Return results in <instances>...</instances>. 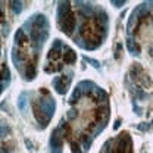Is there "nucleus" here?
I'll return each mask as SVG.
<instances>
[{
    "label": "nucleus",
    "instance_id": "1",
    "mask_svg": "<svg viewBox=\"0 0 153 153\" xmlns=\"http://www.w3.org/2000/svg\"><path fill=\"white\" fill-rule=\"evenodd\" d=\"M62 146H63L62 127H57L50 135V150L52 153H62Z\"/></svg>",
    "mask_w": 153,
    "mask_h": 153
},
{
    "label": "nucleus",
    "instance_id": "2",
    "mask_svg": "<svg viewBox=\"0 0 153 153\" xmlns=\"http://www.w3.org/2000/svg\"><path fill=\"white\" fill-rule=\"evenodd\" d=\"M116 147H115V153H133L131 149V138L128 137V134H121L116 140Z\"/></svg>",
    "mask_w": 153,
    "mask_h": 153
},
{
    "label": "nucleus",
    "instance_id": "3",
    "mask_svg": "<svg viewBox=\"0 0 153 153\" xmlns=\"http://www.w3.org/2000/svg\"><path fill=\"white\" fill-rule=\"evenodd\" d=\"M75 22H76V18H75V15H74L72 12H69L68 15H65V18L59 22L62 33H65V34L71 36V34H72V31L75 30Z\"/></svg>",
    "mask_w": 153,
    "mask_h": 153
},
{
    "label": "nucleus",
    "instance_id": "4",
    "mask_svg": "<svg viewBox=\"0 0 153 153\" xmlns=\"http://www.w3.org/2000/svg\"><path fill=\"white\" fill-rule=\"evenodd\" d=\"M40 108L43 109V112L46 114V116L49 119H52V116L55 114V109H56V105H55V100L53 99H40Z\"/></svg>",
    "mask_w": 153,
    "mask_h": 153
},
{
    "label": "nucleus",
    "instance_id": "5",
    "mask_svg": "<svg viewBox=\"0 0 153 153\" xmlns=\"http://www.w3.org/2000/svg\"><path fill=\"white\" fill-rule=\"evenodd\" d=\"M33 111H34V116H36L37 122L43 127V128H46V127H47V124L50 122V119L46 116V114L43 112V109L40 108V105H38V103H33Z\"/></svg>",
    "mask_w": 153,
    "mask_h": 153
},
{
    "label": "nucleus",
    "instance_id": "6",
    "mask_svg": "<svg viewBox=\"0 0 153 153\" xmlns=\"http://www.w3.org/2000/svg\"><path fill=\"white\" fill-rule=\"evenodd\" d=\"M62 50H63V44H62V41L60 40H55V43H53V47L50 49V52H49V59H53V60H56L59 57L62 56L60 53H62Z\"/></svg>",
    "mask_w": 153,
    "mask_h": 153
},
{
    "label": "nucleus",
    "instance_id": "7",
    "mask_svg": "<svg viewBox=\"0 0 153 153\" xmlns=\"http://www.w3.org/2000/svg\"><path fill=\"white\" fill-rule=\"evenodd\" d=\"M53 85L56 88V91L59 94H65L66 93V87H68V82H65V76H56L53 79Z\"/></svg>",
    "mask_w": 153,
    "mask_h": 153
},
{
    "label": "nucleus",
    "instance_id": "8",
    "mask_svg": "<svg viewBox=\"0 0 153 153\" xmlns=\"http://www.w3.org/2000/svg\"><path fill=\"white\" fill-rule=\"evenodd\" d=\"M12 60H13V65L21 69V72H22V65H25V57L22 55V52H19L16 49H13V53H12Z\"/></svg>",
    "mask_w": 153,
    "mask_h": 153
},
{
    "label": "nucleus",
    "instance_id": "9",
    "mask_svg": "<svg viewBox=\"0 0 153 153\" xmlns=\"http://www.w3.org/2000/svg\"><path fill=\"white\" fill-rule=\"evenodd\" d=\"M71 12V3L69 1H63L60 3V6L57 7V22H60L65 18V15H68Z\"/></svg>",
    "mask_w": 153,
    "mask_h": 153
},
{
    "label": "nucleus",
    "instance_id": "10",
    "mask_svg": "<svg viewBox=\"0 0 153 153\" xmlns=\"http://www.w3.org/2000/svg\"><path fill=\"white\" fill-rule=\"evenodd\" d=\"M127 49L130 50L131 55H135V56L140 55V46H138V43L134 38H131V37L127 38Z\"/></svg>",
    "mask_w": 153,
    "mask_h": 153
},
{
    "label": "nucleus",
    "instance_id": "11",
    "mask_svg": "<svg viewBox=\"0 0 153 153\" xmlns=\"http://www.w3.org/2000/svg\"><path fill=\"white\" fill-rule=\"evenodd\" d=\"M63 52H66V53H63V60H65V63H74L76 60V53L72 50V49L63 46Z\"/></svg>",
    "mask_w": 153,
    "mask_h": 153
},
{
    "label": "nucleus",
    "instance_id": "12",
    "mask_svg": "<svg viewBox=\"0 0 153 153\" xmlns=\"http://www.w3.org/2000/svg\"><path fill=\"white\" fill-rule=\"evenodd\" d=\"M22 74L25 75V79H34V78H36V74H37L36 65H33V63H25V71H24Z\"/></svg>",
    "mask_w": 153,
    "mask_h": 153
},
{
    "label": "nucleus",
    "instance_id": "13",
    "mask_svg": "<svg viewBox=\"0 0 153 153\" xmlns=\"http://www.w3.org/2000/svg\"><path fill=\"white\" fill-rule=\"evenodd\" d=\"M79 141L82 143V153L88 152L90 150V146H91V141H93V137L88 135V134H82L79 137Z\"/></svg>",
    "mask_w": 153,
    "mask_h": 153
},
{
    "label": "nucleus",
    "instance_id": "14",
    "mask_svg": "<svg viewBox=\"0 0 153 153\" xmlns=\"http://www.w3.org/2000/svg\"><path fill=\"white\" fill-rule=\"evenodd\" d=\"M28 94L27 93H21L18 97V109L21 112H25L27 111V105H28V100H27Z\"/></svg>",
    "mask_w": 153,
    "mask_h": 153
},
{
    "label": "nucleus",
    "instance_id": "15",
    "mask_svg": "<svg viewBox=\"0 0 153 153\" xmlns=\"http://www.w3.org/2000/svg\"><path fill=\"white\" fill-rule=\"evenodd\" d=\"M15 41H16L18 44H24V43L28 41V37L25 36V31H24L22 28H19L18 31H16V34H15Z\"/></svg>",
    "mask_w": 153,
    "mask_h": 153
},
{
    "label": "nucleus",
    "instance_id": "16",
    "mask_svg": "<svg viewBox=\"0 0 153 153\" xmlns=\"http://www.w3.org/2000/svg\"><path fill=\"white\" fill-rule=\"evenodd\" d=\"M81 96H82V91H81V88L76 85L75 88H74V91H72V96H71V99H69V103L71 105H75L76 102L81 99Z\"/></svg>",
    "mask_w": 153,
    "mask_h": 153
},
{
    "label": "nucleus",
    "instance_id": "17",
    "mask_svg": "<svg viewBox=\"0 0 153 153\" xmlns=\"http://www.w3.org/2000/svg\"><path fill=\"white\" fill-rule=\"evenodd\" d=\"M9 4H10V9H12V12H13L15 15H19V13L22 12V1L13 0V1H9Z\"/></svg>",
    "mask_w": 153,
    "mask_h": 153
},
{
    "label": "nucleus",
    "instance_id": "18",
    "mask_svg": "<svg viewBox=\"0 0 153 153\" xmlns=\"http://www.w3.org/2000/svg\"><path fill=\"white\" fill-rule=\"evenodd\" d=\"M0 79H1V82H9V79H10V72H9V68L6 66V63L1 66V76H0Z\"/></svg>",
    "mask_w": 153,
    "mask_h": 153
},
{
    "label": "nucleus",
    "instance_id": "19",
    "mask_svg": "<svg viewBox=\"0 0 153 153\" xmlns=\"http://www.w3.org/2000/svg\"><path fill=\"white\" fill-rule=\"evenodd\" d=\"M9 133H10V128L7 125H0V140H3Z\"/></svg>",
    "mask_w": 153,
    "mask_h": 153
},
{
    "label": "nucleus",
    "instance_id": "20",
    "mask_svg": "<svg viewBox=\"0 0 153 153\" xmlns=\"http://www.w3.org/2000/svg\"><path fill=\"white\" fill-rule=\"evenodd\" d=\"M84 60L87 62V63H90V65H93L94 68H100V62L99 60H96V59H91V57H88V56H84Z\"/></svg>",
    "mask_w": 153,
    "mask_h": 153
},
{
    "label": "nucleus",
    "instance_id": "21",
    "mask_svg": "<svg viewBox=\"0 0 153 153\" xmlns=\"http://www.w3.org/2000/svg\"><path fill=\"white\" fill-rule=\"evenodd\" d=\"M137 128H138L140 131L146 133V131H149V130H150V122H141V124H138V125H137Z\"/></svg>",
    "mask_w": 153,
    "mask_h": 153
},
{
    "label": "nucleus",
    "instance_id": "22",
    "mask_svg": "<svg viewBox=\"0 0 153 153\" xmlns=\"http://www.w3.org/2000/svg\"><path fill=\"white\" fill-rule=\"evenodd\" d=\"M71 152L72 153H82L81 147H79V144H78L76 141H71Z\"/></svg>",
    "mask_w": 153,
    "mask_h": 153
},
{
    "label": "nucleus",
    "instance_id": "23",
    "mask_svg": "<svg viewBox=\"0 0 153 153\" xmlns=\"http://www.w3.org/2000/svg\"><path fill=\"white\" fill-rule=\"evenodd\" d=\"M66 115H68V119H71V121H72V119H75V118H76V115H78V111H76V109H69Z\"/></svg>",
    "mask_w": 153,
    "mask_h": 153
},
{
    "label": "nucleus",
    "instance_id": "24",
    "mask_svg": "<svg viewBox=\"0 0 153 153\" xmlns=\"http://www.w3.org/2000/svg\"><path fill=\"white\" fill-rule=\"evenodd\" d=\"M7 34H9V25H7V24H3V30H1V36H3V37H7Z\"/></svg>",
    "mask_w": 153,
    "mask_h": 153
},
{
    "label": "nucleus",
    "instance_id": "25",
    "mask_svg": "<svg viewBox=\"0 0 153 153\" xmlns=\"http://www.w3.org/2000/svg\"><path fill=\"white\" fill-rule=\"evenodd\" d=\"M121 49H122V44L118 43V44H116V52H115V57H116V59H119V56H121Z\"/></svg>",
    "mask_w": 153,
    "mask_h": 153
},
{
    "label": "nucleus",
    "instance_id": "26",
    "mask_svg": "<svg viewBox=\"0 0 153 153\" xmlns=\"http://www.w3.org/2000/svg\"><path fill=\"white\" fill-rule=\"evenodd\" d=\"M111 3H112L114 6H116V7H121V6H124V4H125V1H124V0H112Z\"/></svg>",
    "mask_w": 153,
    "mask_h": 153
},
{
    "label": "nucleus",
    "instance_id": "27",
    "mask_svg": "<svg viewBox=\"0 0 153 153\" xmlns=\"http://www.w3.org/2000/svg\"><path fill=\"white\" fill-rule=\"evenodd\" d=\"M25 146H27V149H28V150H33V149H34V144H33L28 138H25Z\"/></svg>",
    "mask_w": 153,
    "mask_h": 153
},
{
    "label": "nucleus",
    "instance_id": "28",
    "mask_svg": "<svg viewBox=\"0 0 153 153\" xmlns=\"http://www.w3.org/2000/svg\"><path fill=\"white\" fill-rule=\"evenodd\" d=\"M134 112H135L137 115H141V114H143V109H141V108H138V106L134 103Z\"/></svg>",
    "mask_w": 153,
    "mask_h": 153
},
{
    "label": "nucleus",
    "instance_id": "29",
    "mask_svg": "<svg viewBox=\"0 0 153 153\" xmlns=\"http://www.w3.org/2000/svg\"><path fill=\"white\" fill-rule=\"evenodd\" d=\"M119 127H121V119H116V121H115V125H114V128H115V130H118Z\"/></svg>",
    "mask_w": 153,
    "mask_h": 153
},
{
    "label": "nucleus",
    "instance_id": "30",
    "mask_svg": "<svg viewBox=\"0 0 153 153\" xmlns=\"http://www.w3.org/2000/svg\"><path fill=\"white\" fill-rule=\"evenodd\" d=\"M0 153H9V152H7L4 147H0Z\"/></svg>",
    "mask_w": 153,
    "mask_h": 153
},
{
    "label": "nucleus",
    "instance_id": "31",
    "mask_svg": "<svg viewBox=\"0 0 153 153\" xmlns=\"http://www.w3.org/2000/svg\"><path fill=\"white\" fill-rule=\"evenodd\" d=\"M141 153H146V152H141Z\"/></svg>",
    "mask_w": 153,
    "mask_h": 153
}]
</instances>
